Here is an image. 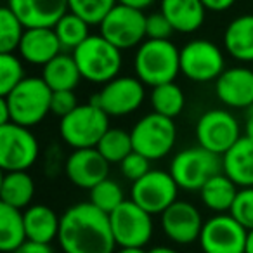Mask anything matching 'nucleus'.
I'll return each mask as SVG.
<instances>
[{"mask_svg": "<svg viewBox=\"0 0 253 253\" xmlns=\"http://www.w3.org/2000/svg\"><path fill=\"white\" fill-rule=\"evenodd\" d=\"M97 151L108 160V163H118L120 165L126 156L134 151L130 132L109 126L106 134L101 137V141H99Z\"/></svg>", "mask_w": 253, "mask_h": 253, "instance_id": "nucleus-31", "label": "nucleus"}, {"mask_svg": "<svg viewBox=\"0 0 253 253\" xmlns=\"http://www.w3.org/2000/svg\"><path fill=\"white\" fill-rule=\"evenodd\" d=\"M224 70V54L211 40H191L180 49V73L191 82L207 84L217 80Z\"/></svg>", "mask_w": 253, "mask_h": 253, "instance_id": "nucleus-11", "label": "nucleus"}, {"mask_svg": "<svg viewBox=\"0 0 253 253\" xmlns=\"http://www.w3.org/2000/svg\"><path fill=\"white\" fill-rule=\"evenodd\" d=\"M40 155V144L28 126L0 125V169L4 172L28 170Z\"/></svg>", "mask_w": 253, "mask_h": 253, "instance_id": "nucleus-8", "label": "nucleus"}, {"mask_svg": "<svg viewBox=\"0 0 253 253\" xmlns=\"http://www.w3.org/2000/svg\"><path fill=\"white\" fill-rule=\"evenodd\" d=\"M28 241L23 210L0 203V250L12 253Z\"/></svg>", "mask_w": 253, "mask_h": 253, "instance_id": "nucleus-28", "label": "nucleus"}, {"mask_svg": "<svg viewBox=\"0 0 253 253\" xmlns=\"http://www.w3.org/2000/svg\"><path fill=\"white\" fill-rule=\"evenodd\" d=\"M241 137L238 120L227 109H210L203 113L196 123L198 146L218 156L225 155Z\"/></svg>", "mask_w": 253, "mask_h": 253, "instance_id": "nucleus-12", "label": "nucleus"}, {"mask_svg": "<svg viewBox=\"0 0 253 253\" xmlns=\"http://www.w3.org/2000/svg\"><path fill=\"white\" fill-rule=\"evenodd\" d=\"M160 224L170 241L177 245H191L200 239L205 220L193 203L177 200L160 215Z\"/></svg>", "mask_w": 253, "mask_h": 253, "instance_id": "nucleus-16", "label": "nucleus"}, {"mask_svg": "<svg viewBox=\"0 0 253 253\" xmlns=\"http://www.w3.org/2000/svg\"><path fill=\"white\" fill-rule=\"evenodd\" d=\"M224 49L241 63H253V14L234 18L224 32Z\"/></svg>", "mask_w": 253, "mask_h": 253, "instance_id": "nucleus-24", "label": "nucleus"}, {"mask_svg": "<svg viewBox=\"0 0 253 253\" xmlns=\"http://www.w3.org/2000/svg\"><path fill=\"white\" fill-rule=\"evenodd\" d=\"M245 137L253 141V108H252V111H250L248 118H246V123H245Z\"/></svg>", "mask_w": 253, "mask_h": 253, "instance_id": "nucleus-44", "label": "nucleus"}, {"mask_svg": "<svg viewBox=\"0 0 253 253\" xmlns=\"http://www.w3.org/2000/svg\"><path fill=\"white\" fill-rule=\"evenodd\" d=\"M57 243L63 253H113L116 246L109 215L90 201L64 210Z\"/></svg>", "mask_w": 253, "mask_h": 253, "instance_id": "nucleus-1", "label": "nucleus"}, {"mask_svg": "<svg viewBox=\"0 0 253 253\" xmlns=\"http://www.w3.org/2000/svg\"><path fill=\"white\" fill-rule=\"evenodd\" d=\"M25 227L30 241L50 245L59 236L61 217L47 205H30L25 211Z\"/></svg>", "mask_w": 253, "mask_h": 253, "instance_id": "nucleus-23", "label": "nucleus"}, {"mask_svg": "<svg viewBox=\"0 0 253 253\" xmlns=\"http://www.w3.org/2000/svg\"><path fill=\"white\" fill-rule=\"evenodd\" d=\"M99 30L120 50L134 49L146 40V14L141 9L116 4L101 21Z\"/></svg>", "mask_w": 253, "mask_h": 253, "instance_id": "nucleus-9", "label": "nucleus"}, {"mask_svg": "<svg viewBox=\"0 0 253 253\" xmlns=\"http://www.w3.org/2000/svg\"><path fill=\"white\" fill-rule=\"evenodd\" d=\"M175 32L170 21L165 18L162 11L146 14V39L149 40H170Z\"/></svg>", "mask_w": 253, "mask_h": 253, "instance_id": "nucleus-38", "label": "nucleus"}, {"mask_svg": "<svg viewBox=\"0 0 253 253\" xmlns=\"http://www.w3.org/2000/svg\"><path fill=\"white\" fill-rule=\"evenodd\" d=\"M63 52V47L54 28H26L18 54L23 61L35 66H45Z\"/></svg>", "mask_w": 253, "mask_h": 253, "instance_id": "nucleus-20", "label": "nucleus"}, {"mask_svg": "<svg viewBox=\"0 0 253 253\" xmlns=\"http://www.w3.org/2000/svg\"><path fill=\"white\" fill-rule=\"evenodd\" d=\"M170 173L184 191H200L213 175L222 172V156L201 148H186L170 162Z\"/></svg>", "mask_w": 253, "mask_h": 253, "instance_id": "nucleus-6", "label": "nucleus"}, {"mask_svg": "<svg viewBox=\"0 0 253 253\" xmlns=\"http://www.w3.org/2000/svg\"><path fill=\"white\" fill-rule=\"evenodd\" d=\"M116 253H148L144 248H139V246H125V248H120Z\"/></svg>", "mask_w": 253, "mask_h": 253, "instance_id": "nucleus-46", "label": "nucleus"}, {"mask_svg": "<svg viewBox=\"0 0 253 253\" xmlns=\"http://www.w3.org/2000/svg\"><path fill=\"white\" fill-rule=\"evenodd\" d=\"M109 128V116L95 102L78 104L70 115L61 118L59 135L73 149L97 148Z\"/></svg>", "mask_w": 253, "mask_h": 253, "instance_id": "nucleus-5", "label": "nucleus"}, {"mask_svg": "<svg viewBox=\"0 0 253 253\" xmlns=\"http://www.w3.org/2000/svg\"><path fill=\"white\" fill-rule=\"evenodd\" d=\"M149 102L155 113L173 120L182 113L186 106V95L175 82H169V84L156 85L151 88Z\"/></svg>", "mask_w": 253, "mask_h": 253, "instance_id": "nucleus-29", "label": "nucleus"}, {"mask_svg": "<svg viewBox=\"0 0 253 253\" xmlns=\"http://www.w3.org/2000/svg\"><path fill=\"white\" fill-rule=\"evenodd\" d=\"M35 198V182L28 170L19 172H4L0 180V203L26 210Z\"/></svg>", "mask_w": 253, "mask_h": 253, "instance_id": "nucleus-25", "label": "nucleus"}, {"mask_svg": "<svg viewBox=\"0 0 253 253\" xmlns=\"http://www.w3.org/2000/svg\"><path fill=\"white\" fill-rule=\"evenodd\" d=\"M111 231L116 246H139L144 248L153 238V215L139 207L135 201L125 200L109 213Z\"/></svg>", "mask_w": 253, "mask_h": 253, "instance_id": "nucleus-10", "label": "nucleus"}, {"mask_svg": "<svg viewBox=\"0 0 253 253\" xmlns=\"http://www.w3.org/2000/svg\"><path fill=\"white\" fill-rule=\"evenodd\" d=\"M88 193H90V203L97 207L99 210L106 211L108 215L125 201L123 187L115 179H109V177L92 187Z\"/></svg>", "mask_w": 253, "mask_h": 253, "instance_id": "nucleus-33", "label": "nucleus"}, {"mask_svg": "<svg viewBox=\"0 0 253 253\" xmlns=\"http://www.w3.org/2000/svg\"><path fill=\"white\" fill-rule=\"evenodd\" d=\"M25 32L26 26L7 5L0 9V54L16 52Z\"/></svg>", "mask_w": 253, "mask_h": 253, "instance_id": "nucleus-32", "label": "nucleus"}, {"mask_svg": "<svg viewBox=\"0 0 253 253\" xmlns=\"http://www.w3.org/2000/svg\"><path fill=\"white\" fill-rule=\"evenodd\" d=\"M175 179L165 170H149L142 179L132 182L130 200L151 215H162L179 196Z\"/></svg>", "mask_w": 253, "mask_h": 253, "instance_id": "nucleus-14", "label": "nucleus"}, {"mask_svg": "<svg viewBox=\"0 0 253 253\" xmlns=\"http://www.w3.org/2000/svg\"><path fill=\"white\" fill-rule=\"evenodd\" d=\"M134 151L156 162L169 155L177 141V126L172 118L158 113H148L135 122L130 130Z\"/></svg>", "mask_w": 253, "mask_h": 253, "instance_id": "nucleus-7", "label": "nucleus"}, {"mask_svg": "<svg viewBox=\"0 0 253 253\" xmlns=\"http://www.w3.org/2000/svg\"><path fill=\"white\" fill-rule=\"evenodd\" d=\"M146 99L144 84L137 77H116L92 97L109 118H120L135 113Z\"/></svg>", "mask_w": 253, "mask_h": 253, "instance_id": "nucleus-13", "label": "nucleus"}, {"mask_svg": "<svg viewBox=\"0 0 253 253\" xmlns=\"http://www.w3.org/2000/svg\"><path fill=\"white\" fill-rule=\"evenodd\" d=\"M88 28H90V25H88L87 21H84L80 16L68 11L66 14L56 23L54 32H56L57 39H59L63 50H71V52H73L80 43H84L85 40L90 37Z\"/></svg>", "mask_w": 253, "mask_h": 253, "instance_id": "nucleus-30", "label": "nucleus"}, {"mask_svg": "<svg viewBox=\"0 0 253 253\" xmlns=\"http://www.w3.org/2000/svg\"><path fill=\"white\" fill-rule=\"evenodd\" d=\"M78 106L77 95L75 90H56L52 92V99H50V113L59 118H64L70 115L75 108Z\"/></svg>", "mask_w": 253, "mask_h": 253, "instance_id": "nucleus-39", "label": "nucleus"}, {"mask_svg": "<svg viewBox=\"0 0 253 253\" xmlns=\"http://www.w3.org/2000/svg\"><path fill=\"white\" fill-rule=\"evenodd\" d=\"M7 7L26 28H54L70 11L68 0H7Z\"/></svg>", "mask_w": 253, "mask_h": 253, "instance_id": "nucleus-19", "label": "nucleus"}, {"mask_svg": "<svg viewBox=\"0 0 253 253\" xmlns=\"http://www.w3.org/2000/svg\"><path fill=\"white\" fill-rule=\"evenodd\" d=\"M42 78L50 87V90H75L80 84L82 75L77 66L73 54L61 52L52 61L42 66Z\"/></svg>", "mask_w": 253, "mask_h": 253, "instance_id": "nucleus-26", "label": "nucleus"}, {"mask_svg": "<svg viewBox=\"0 0 253 253\" xmlns=\"http://www.w3.org/2000/svg\"><path fill=\"white\" fill-rule=\"evenodd\" d=\"M215 95L227 108H253V71L245 66L224 70L215 80Z\"/></svg>", "mask_w": 253, "mask_h": 253, "instance_id": "nucleus-18", "label": "nucleus"}, {"mask_svg": "<svg viewBox=\"0 0 253 253\" xmlns=\"http://www.w3.org/2000/svg\"><path fill=\"white\" fill-rule=\"evenodd\" d=\"M160 11L179 33H194L200 30L207 14L201 0H162Z\"/></svg>", "mask_w": 253, "mask_h": 253, "instance_id": "nucleus-22", "label": "nucleus"}, {"mask_svg": "<svg viewBox=\"0 0 253 253\" xmlns=\"http://www.w3.org/2000/svg\"><path fill=\"white\" fill-rule=\"evenodd\" d=\"M148 253H179V252L170 248V246H153L151 250H148Z\"/></svg>", "mask_w": 253, "mask_h": 253, "instance_id": "nucleus-45", "label": "nucleus"}, {"mask_svg": "<svg viewBox=\"0 0 253 253\" xmlns=\"http://www.w3.org/2000/svg\"><path fill=\"white\" fill-rule=\"evenodd\" d=\"M12 253H54L52 246L45 245V243H35V241H26L19 246L18 250H14Z\"/></svg>", "mask_w": 253, "mask_h": 253, "instance_id": "nucleus-40", "label": "nucleus"}, {"mask_svg": "<svg viewBox=\"0 0 253 253\" xmlns=\"http://www.w3.org/2000/svg\"><path fill=\"white\" fill-rule=\"evenodd\" d=\"M238 191V186L224 172H220L201 187L200 198L205 207L213 213H229Z\"/></svg>", "mask_w": 253, "mask_h": 253, "instance_id": "nucleus-27", "label": "nucleus"}, {"mask_svg": "<svg viewBox=\"0 0 253 253\" xmlns=\"http://www.w3.org/2000/svg\"><path fill=\"white\" fill-rule=\"evenodd\" d=\"M245 253H253V229H252V231H248V236H246Z\"/></svg>", "mask_w": 253, "mask_h": 253, "instance_id": "nucleus-47", "label": "nucleus"}, {"mask_svg": "<svg viewBox=\"0 0 253 253\" xmlns=\"http://www.w3.org/2000/svg\"><path fill=\"white\" fill-rule=\"evenodd\" d=\"M149 170H151V160H148L144 155H141V153H137V151H132L130 155L120 163V172H122V175L125 177V179L132 180V182L142 179Z\"/></svg>", "mask_w": 253, "mask_h": 253, "instance_id": "nucleus-37", "label": "nucleus"}, {"mask_svg": "<svg viewBox=\"0 0 253 253\" xmlns=\"http://www.w3.org/2000/svg\"><path fill=\"white\" fill-rule=\"evenodd\" d=\"M109 165L97 148L73 149L64 162V173L73 186L90 191L109 177Z\"/></svg>", "mask_w": 253, "mask_h": 253, "instance_id": "nucleus-17", "label": "nucleus"}, {"mask_svg": "<svg viewBox=\"0 0 253 253\" xmlns=\"http://www.w3.org/2000/svg\"><path fill=\"white\" fill-rule=\"evenodd\" d=\"M155 2H156V0H118V4L128 5V7L141 9V11H144V9L151 7V5L155 4Z\"/></svg>", "mask_w": 253, "mask_h": 253, "instance_id": "nucleus-42", "label": "nucleus"}, {"mask_svg": "<svg viewBox=\"0 0 253 253\" xmlns=\"http://www.w3.org/2000/svg\"><path fill=\"white\" fill-rule=\"evenodd\" d=\"M116 4L118 0H68L70 12L80 16L90 26L101 25V21Z\"/></svg>", "mask_w": 253, "mask_h": 253, "instance_id": "nucleus-34", "label": "nucleus"}, {"mask_svg": "<svg viewBox=\"0 0 253 253\" xmlns=\"http://www.w3.org/2000/svg\"><path fill=\"white\" fill-rule=\"evenodd\" d=\"M229 213L246 229H253V187H241L236 194V200L232 203Z\"/></svg>", "mask_w": 253, "mask_h": 253, "instance_id": "nucleus-36", "label": "nucleus"}, {"mask_svg": "<svg viewBox=\"0 0 253 253\" xmlns=\"http://www.w3.org/2000/svg\"><path fill=\"white\" fill-rule=\"evenodd\" d=\"M25 78L23 63L14 52L0 54V95H7Z\"/></svg>", "mask_w": 253, "mask_h": 253, "instance_id": "nucleus-35", "label": "nucleus"}, {"mask_svg": "<svg viewBox=\"0 0 253 253\" xmlns=\"http://www.w3.org/2000/svg\"><path fill=\"white\" fill-rule=\"evenodd\" d=\"M222 172L238 187H253V141L243 135L225 155Z\"/></svg>", "mask_w": 253, "mask_h": 253, "instance_id": "nucleus-21", "label": "nucleus"}, {"mask_svg": "<svg viewBox=\"0 0 253 253\" xmlns=\"http://www.w3.org/2000/svg\"><path fill=\"white\" fill-rule=\"evenodd\" d=\"M73 57L84 80L95 85H106L118 77L122 70V50L99 35H90L73 50Z\"/></svg>", "mask_w": 253, "mask_h": 253, "instance_id": "nucleus-3", "label": "nucleus"}, {"mask_svg": "<svg viewBox=\"0 0 253 253\" xmlns=\"http://www.w3.org/2000/svg\"><path fill=\"white\" fill-rule=\"evenodd\" d=\"M2 97L9 106L11 122L32 128L50 113L52 90L42 77H26L14 90Z\"/></svg>", "mask_w": 253, "mask_h": 253, "instance_id": "nucleus-4", "label": "nucleus"}, {"mask_svg": "<svg viewBox=\"0 0 253 253\" xmlns=\"http://www.w3.org/2000/svg\"><path fill=\"white\" fill-rule=\"evenodd\" d=\"M248 231L231 213H215L205 220L200 234L203 253H245Z\"/></svg>", "mask_w": 253, "mask_h": 253, "instance_id": "nucleus-15", "label": "nucleus"}, {"mask_svg": "<svg viewBox=\"0 0 253 253\" xmlns=\"http://www.w3.org/2000/svg\"><path fill=\"white\" fill-rule=\"evenodd\" d=\"M135 77L149 87L169 84L180 73V50L170 40L146 39L134 57Z\"/></svg>", "mask_w": 253, "mask_h": 253, "instance_id": "nucleus-2", "label": "nucleus"}, {"mask_svg": "<svg viewBox=\"0 0 253 253\" xmlns=\"http://www.w3.org/2000/svg\"><path fill=\"white\" fill-rule=\"evenodd\" d=\"M5 123H12L11 111H9V106L5 102V99L0 97V125H5Z\"/></svg>", "mask_w": 253, "mask_h": 253, "instance_id": "nucleus-43", "label": "nucleus"}, {"mask_svg": "<svg viewBox=\"0 0 253 253\" xmlns=\"http://www.w3.org/2000/svg\"><path fill=\"white\" fill-rule=\"evenodd\" d=\"M207 11L211 12H224L236 4V0H201Z\"/></svg>", "mask_w": 253, "mask_h": 253, "instance_id": "nucleus-41", "label": "nucleus"}]
</instances>
